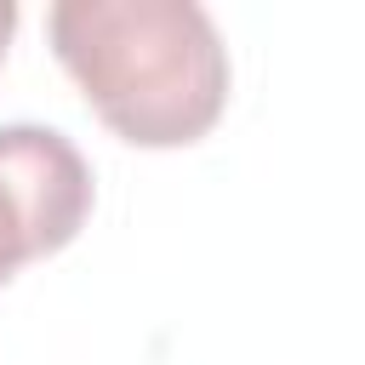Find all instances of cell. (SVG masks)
I'll use <instances>...</instances> for the list:
<instances>
[{
    "label": "cell",
    "instance_id": "cell-1",
    "mask_svg": "<svg viewBox=\"0 0 365 365\" xmlns=\"http://www.w3.org/2000/svg\"><path fill=\"white\" fill-rule=\"evenodd\" d=\"M46 34L97 120L137 148L194 143L228 103V46L200 0H57Z\"/></svg>",
    "mask_w": 365,
    "mask_h": 365
},
{
    "label": "cell",
    "instance_id": "cell-3",
    "mask_svg": "<svg viewBox=\"0 0 365 365\" xmlns=\"http://www.w3.org/2000/svg\"><path fill=\"white\" fill-rule=\"evenodd\" d=\"M11 29H17V6H11V0H0V57H6V40H11Z\"/></svg>",
    "mask_w": 365,
    "mask_h": 365
},
{
    "label": "cell",
    "instance_id": "cell-2",
    "mask_svg": "<svg viewBox=\"0 0 365 365\" xmlns=\"http://www.w3.org/2000/svg\"><path fill=\"white\" fill-rule=\"evenodd\" d=\"M91 211V165L51 125H0V285L63 251Z\"/></svg>",
    "mask_w": 365,
    "mask_h": 365
}]
</instances>
